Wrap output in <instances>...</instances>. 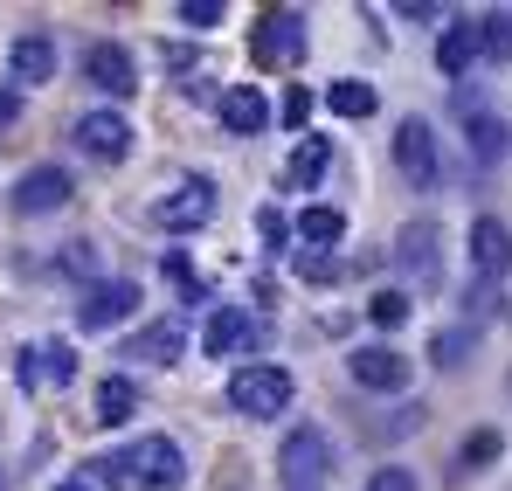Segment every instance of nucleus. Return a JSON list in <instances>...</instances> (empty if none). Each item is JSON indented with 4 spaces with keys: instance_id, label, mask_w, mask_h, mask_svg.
I'll use <instances>...</instances> for the list:
<instances>
[{
    "instance_id": "23",
    "label": "nucleus",
    "mask_w": 512,
    "mask_h": 491,
    "mask_svg": "<svg viewBox=\"0 0 512 491\" xmlns=\"http://www.w3.org/2000/svg\"><path fill=\"white\" fill-rule=\"evenodd\" d=\"M132 360H160V367H173L180 360V326H146L132 332V346H125Z\"/></svg>"
},
{
    "instance_id": "20",
    "label": "nucleus",
    "mask_w": 512,
    "mask_h": 491,
    "mask_svg": "<svg viewBox=\"0 0 512 491\" xmlns=\"http://www.w3.org/2000/svg\"><path fill=\"white\" fill-rule=\"evenodd\" d=\"M326 166H333V139H305L298 153H291V166H284V187H319L326 180Z\"/></svg>"
},
{
    "instance_id": "4",
    "label": "nucleus",
    "mask_w": 512,
    "mask_h": 491,
    "mask_svg": "<svg viewBox=\"0 0 512 491\" xmlns=\"http://www.w3.org/2000/svg\"><path fill=\"white\" fill-rule=\"evenodd\" d=\"M215 215V187L201 180V173H187V180H173L167 194L153 201V222L167 229V236H194L201 222Z\"/></svg>"
},
{
    "instance_id": "12",
    "label": "nucleus",
    "mask_w": 512,
    "mask_h": 491,
    "mask_svg": "<svg viewBox=\"0 0 512 491\" xmlns=\"http://www.w3.org/2000/svg\"><path fill=\"white\" fill-rule=\"evenodd\" d=\"M84 77L104 90V97H132L139 90V70H132V56L118 49V42H90L84 49Z\"/></svg>"
},
{
    "instance_id": "9",
    "label": "nucleus",
    "mask_w": 512,
    "mask_h": 491,
    "mask_svg": "<svg viewBox=\"0 0 512 491\" xmlns=\"http://www.w3.org/2000/svg\"><path fill=\"white\" fill-rule=\"evenodd\" d=\"M139 312V284L132 277H104V284H90V298H84V332H111V326H125Z\"/></svg>"
},
{
    "instance_id": "14",
    "label": "nucleus",
    "mask_w": 512,
    "mask_h": 491,
    "mask_svg": "<svg viewBox=\"0 0 512 491\" xmlns=\"http://www.w3.org/2000/svg\"><path fill=\"white\" fill-rule=\"evenodd\" d=\"M70 201V173L63 166H28L21 180H14V208L21 215H49V208H63Z\"/></svg>"
},
{
    "instance_id": "37",
    "label": "nucleus",
    "mask_w": 512,
    "mask_h": 491,
    "mask_svg": "<svg viewBox=\"0 0 512 491\" xmlns=\"http://www.w3.org/2000/svg\"><path fill=\"white\" fill-rule=\"evenodd\" d=\"M0 491H7V478H0Z\"/></svg>"
},
{
    "instance_id": "31",
    "label": "nucleus",
    "mask_w": 512,
    "mask_h": 491,
    "mask_svg": "<svg viewBox=\"0 0 512 491\" xmlns=\"http://www.w3.org/2000/svg\"><path fill=\"white\" fill-rule=\"evenodd\" d=\"M367 491H416V478H409L402 464H381V471L367 478Z\"/></svg>"
},
{
    "instance_id": "10",
    "label": "nucleus",
    "mask_w": 512,
    "mask_h": 491,
    "mask_svg": "<svg viewBox=\"0 0 512 491\" xmlns=\"http://www.w3.org/2000/svg\"><path fill=\"white\" fill-rule=\"evenodd\" d=\"M395 166H402L409 187H436V132H429V118L395 125Z\"/></svg>"
},
{
    "instance_id": "13",
    "label": "nucleus",
    "mask_w": 512,
    "mask_h": 491,
    "mask_svg": "<svg viewBox=\"0 0 512 491\" xmlns=\"http://www.w3.org/2000/svg\"><path fill=\"white\" fill-rule=\"evenodd\" d=\"M471 270H478L485 284L512 270V229L499 215H478V222H471Z\"/></svg>"
},
{
    "instance_id": "3",
    "label": "nucleus",
    "mask_w": 512,
    "mask_h": 491,
    "mask_svg": "<svg viewBox=\"0 0 512 491\" xmlns=\"http://www.w3.org/2000/svg\"><path fill=\"white\" fill-rule=\"evenodd\" d=\"M125 485L132 491H180L187 485V457L173 436H139L125 450Z\"/></svg>"
},
{
    "instance_id": "17",
    "label": "nucleus",
    "mask_w": 512,
    "mask_h": 491,
    "mask_svg": "<svg viewBox=\"0 0 512 491\" xmlns=\"http://www.w3.org/2000/svg\"><path fill=\"white\" fill-rule=\"evenodd\" d=\"M222 125L229 132H263L270 125V104H263V90H250V83H236V90H222Z\"/></svg>"
},
{
    "instance_id": "16",
    "label": "nucleus",
    "mask_w": 512,
    "mask_h": 491,
    "mask_svg": "<svg viewBox=\"0 0 512 491\" xmlns=\"http://www.w3.org/2000/svg\"><path fill=\"white\" fill-rule=\"evenodd\" d=\"M7 70H14V83H56V42L49 35H21Z\"/></svg>"
},
{
    "instance_id": "7",
    "label": "nucleus",
    "mask_w": 512,
    "mask_h": 491,
    "mask_svg": "<svg viewBox=\"0 0 512 491\" xmlns=\"http://www.w3.org/2000/svg\"><path fill=\"white\" fill-rule=\"evenodd\" d=\"M395 263H402V277H416V284H443V229H436V222H409V229L395 236Z\"/></svg>"
},
{
    "instance_id": "6",
    "label": "nucleus",
    "mask_w": 512,
    "mask_h": 491,
    "mask_svg": "<svg viewBox=\"0 0 512 491\" xmlns=\"http://www.w3.org/2000/svg\"><path fill=\"white\" fill-rule=\"evenodd\" d=\"M77 381V353L63 346V339H35L28 353H21V388L28 395H63Z\"/></svg>"
},
{
    "instance_id": "32",
    "label": "nucleus",
    "mask_w": 512,
    "mask_h": 491,
    "mask_svg": "<svg viewBox=\"0 0 512 491\" xmlns=\"http://www.w3.org/2000/svg\"><path fill=\"white\" fill-rule=\"evenodd\" d=\"M63 270H77V277H84V270H97V249H90V243H70V249H63Z\"/></svg>"
},
{
    "instance_id": "24",
    "label": "nucleus",
    "mask_w": 512,
    "mask_h": 491,
    "mask_svg": "<svg viewBox=\"0 0 512 491\" xmlns=\"http://www.w3.org/2000/svg\"><path fill=\"white\" fill-rule=\"evenodd\" d=\"M499 457H506V436H499V429H471V436H464V450H457V464H464V471H492Z\"/></svg>"
},
{
    "instance_id": "11",
    "label": "nucleus",
    "mask_w": 512,
    "mask_h": 491,
    "mask_svg": "<svg viewBox=\"0 0 512 491\" xmlns=\"http://www.w3.org/2000/svg\"><path fill=\"white\" fill-rule=\"evenodd\" d=\"M353 381L360 388H374V395H395V388H409V360L395 353V346H353Z\"/></svg>"
},
{
    "instance_id": "28",
    "label": "nucleus",
    "mask_w": 512,
    "mask_h": 491,
    "mask_svg": "<svg viewBox=\"0 0 512 491\" xmlns=\"http://www.w3.org/2000/svg\"><path fill=\"white\" fill-rule=\"evenodd\" d=\"M464 353H471V326H450V332L429 339V360L436 367H464Z\"/></svg>"
},
{
    "instance_id": "35",
    "label": "nucleus",
    "mask_w": 512,
    "mask_h": 491,
    "mask_svg": "<svg viewBox=\"0 0 512 491\" xmlns=\"http://www.w3.org/2000/svg\"><path fill=\"white\" fill-rule=\"evenodd\" d=\"M7 125H21V97H14V90H0V132H7Z\"/></svg>"
},
{
    "instance_id": "30",
    "label": "nucleus",
    "mask_w": 512,
    "mask_h": 491,
    "mask_svg": "<svg viewBox=\"0 0 512 491\" xmlns=\"http://www.w3.org/2000/svg\"><path fill=\"white\" fill-rule=\"evenodd\" d=\"M333 270H340V256H333V249H305V256H298V277H305V284H326Z\"/></svg>"
},
{
    "instance_id": "25",
    "label": "nucleus",
    "mask_w": 512,
    "mask_h": 491,
    "mask_svg": "<svg viewBox=\"0 0 512 491\" xmlns=\"http://www.w3.org/2000/svg\"><path fill=\"white\" fill-rule=\"evenodd\" d=\"M478 56L512 63V7H499V14H485V21H478Z\"/></svg>"
},
{
    "instance_id": "5",
    "label": "nucleus",
    "mask_w": 512,
    "mask_h": 491,
    "mask_svg": "<svg viewBox=\"0 0 512 491\" xmlns=\"http://www.w3.org/2000/svg\"><path fill=\"white\" fill-rule=\"evenodd\" d=\"M250 56L263 70H291V63H305V14H291V7H277V14H263L250 35Z\"/></svg>"
},
{
    "instance_id": "29",
    "label": "nucleus",
    "mask_w": 512,
    "mask_h": 491,
    "mask_svg": "<svg viewBox=\"0 0 512 491\" xmlns=\"http://www.w3.org/2000/svg\"><path fill=\"white\" fill-rule=\"evenodd\" d=\"M173 21H187V28H215V21H222V0H180Z\"/></svg>"
},
{
    "instance_id": "1",
    "label": "nucleus",
    "mask_w": 512,
    "mask_h": 491,
    "mask_svg": "<svg viewBox=\"0 0 512 491\" xmlns=\"http://www.w3.org/2000/svg\"><path fill=\"white\" fill-rule=\"evenodd\" d=\"M326 478H333V443H326V429L298 422L284 436V450H277V485L284 491H326Z\"/></svg>"
},
{
    "instance_id": "18",
    "label": "nucleus",
    "mask_w": 512,
    "mask_h": 491,
    "mask_svg": "<svg viewBox=\"0 0 512 491\" xmlns=\"http://www.w3.org/2000/svg\"><path fill=\"white\" fill-rule=\"evenodd\" d=\"M471 63H478V21H450L443 42H436V70L443 77H464Z\"/></svg>"
},
{
    "instance_id": "27",
    "label": "nucleus",
    "mask_w": 512,
    "mask_h": 491,
    "mask_svg": "<svg viewBox=\"0 0 512 491\" xmlns=\"http://www.w3.org/2000/svg\"><path fill=\"white\" fill-rule=\"evenodd\" d=\"M367 319H374L381 332L409 326V298H402V291H374V298H367Z\"/></svg>"
},
{
    "instance_id": "22",
    "label": "nucleus",
    "mask_w": 512,
    "mask_h": 491,
    "mask_svg": "<svg viewBox=\"0 0 512 491\" xmlns=\"http://www.w3.org/2000/svg\"><path fill=\"white\" fill-rule=\"evenodd\" d=\"M464 139H471V153L492 166V160H506V118H492V111H464Z\"/></svg>"
},
{
    "instance_id": "15",
    "label": "nucleus",
    "mask_w": 512,
    "mask_h": 491,
    "mask_svg": "<svg viewBox=\"0 0 512 491\" xmlns=\"http://www.w3.org/2000/svg\"><path fill=\"white\" fill-rule=\"evenodd\" d=\"M132 415H139V381L104 374V381H97V402H90V422H97V429H118V422H132Z\"/></svg>"
},
{
    "instance_id": "34",
    "label": "nucleus",
    "mask_w": 512,
    "mask_h": 491,
    "mask_svg": "<svg viewBox=\"0 0 512 491\" xmlns=\"http://www.w3.org/2000/svg\"><path fill=\"white\" fill-rule=\"evenodd\" d=\"M305 118H312V97L291 90V97H284V125H305Z\"/></svg>"
},
{
    "instance_id": "19",
    "label": "nucleus",
    "mask_w": 512,
    "mask_h": 491,
    "mask_svg": "<svg viewBox=\"0 0 512 491\" xmlns=\"http://www.w3.org/2000/svg\"><path fill=\"white\" fill-rule=\"evenodd\" d=\"M250 346H256L250 312H229V305H222V312L208 319V353H215V360H222V353H250Z\"/></svg>"
},
{
    "instance_id": "33",
    "label": "nucleus",
    "mask_w": 512,
    "mask_h": 491,
    "mask_svg": "<svg viewBox=\"0 0 512 491\" xmlns=\"http://www.w3.org/2000/svg\"><path fill=\"white\" fill-rule=\"evenodd\" d=\"M256 229H263V236H270V243H284V236H291V222H284V215H277V208H256Z\"/></svg>"
},
{
    "instance_id": "36",
    "label": "nucleus",
    "mask_w": 512,
    "mask_h": 491,
    "mask_svg": "<svg viewBox=\"0 0 512 491\" xmlns=\"http://www.w3.org/2000/svg\"><path fill=\"white\" fill-rule=\"evenodd\" d=\"M56 491H90V485H84V478H63V485H56Z\"/></svg>"
},
{
    "instance_id": "21",
    "label": "nucleus",
    "mask_w": 512,
    "mask_h": 491,
    "mask_svg": "<svg viewBox=\"0 0 512 491\" xmlns=\"http://www.w3.org/2000/svg\"><path fill=\"white\" fill-rule=\"evenodd\" d=\"M291 236H305L312 249H333L346 236V215H340V208H326V201H312V208L291 222Z\"/></svg>"
},
{
    "instance_id": "26",
    "label": "nucleus",
    "mask_w": 512,
    "mask_h": 491,
    "mask_svg": "<svg viewBox=\"0 0 512 491\" xmlns=\"http://www.w3.org/2000/svg\"><path fill=\"white\" fill-rule=\"evenodd\" d=\"M326 104H333L340 118H374V90H367V83H333Z\"/></svg>"
},
{
    "instance_id": "8",
    "label": "nucleus",
    "mask_w": 512,
    "mask_h": 491,
    "mask_svg": "<svg viewBox=\"0 0 512 491\" xmlns=\"http://www.w3.org/2000/svg\"><path fill=\"white\" fill-rule=\"evenodd\" d=\"M70 139H77V153H84V160H104V166H118L125 153H132V125H125L118 111H84Z\"/></svg>"
},
{
    "instance_id": "2",
    "label": "nucleus",
    "mask_w": 512,
    "mask_h": 491,
    "mask_svg": "<svg viewBox=\"0 0 512 491\" xmlns=\"http://www.w3.org/2000/svg\"><path fill=\"white\" fill-rule=\"evenodd\" d=\"M291 395H298V381L284 367H236L229 374V409L250 422H270L277 409H291Z\"/></svg>"
}]
</instances>
